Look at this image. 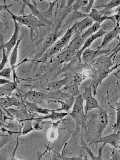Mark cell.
<instances>
[{
    "label": "cell",
    "mask_w": 120,
    "mask_h": 160,
    "mask_svg": "<svg viewBox=\"0 0 120 160\" xmlns=\"http://www.w3.org/2000/svg\"><path fill=\"white\" fill-rule=\"evenodd\" d=\"M11 7L9 5H5L3 6L2 9L8 11L10 14L12 18L14 19L20 25L27 26L31 30L42 27H47L45 24L32 14L28 15L23 14L19 16L14 14L9 9Z\"/></svg>",
    "instance_id": "cell-1"
},
{
    "label": "cell",
    "mask_w": 120,
    "mask_h": 160,
    "mask_svg": "<svg viewBox=\"0 0 120 160\" xmlns=\"http://www.w3.org/2000/svg\"><path fill=\"white\" fill-rule=\"evenodd\" d=\"M84 100L81 94L75 97V102L72 111L68 113L74 120L77 129L80 126L85 127L87 117L84 111Z\"/></svg>",
    "instance_id": "cell-2"
},
{
    "label": "cell",
    "mask_w": 120,
    "mask_h": 160,
    "mask_svg": "<svg viewBox=\"0 0 120 160\" xmlns=\"http://www.w3.org/2000/svg\"><path fill=\"white\" fill-rule=\"evenodd\" d=\"M92 82L89 85L85 88L84 91L81 94L82 97L85 101L84 106L85 113H87L90 111L95 108L100 109L102 108L100 106L97 100L93 96Z\"/></svg>",
    "instance_id": "cell-3"
},
{
    "label": "cell",
    "mask_w": 120,
    "mask_h": 160,
    "mask_svg": "<svg viewBox=\"0 0 120 160\" xmlns=\"http://www.w3.org/2000/svg\"><path fill=\"white\" fill-rule=\"evenodd\" d=\"M108 31L105 30V28L104 26L101 28L95 33L87 38L85 40L82 48L79 51H77L74 58H77L79 63H81V56L83 52L87 48H89L94 41L98 38L103 36Z\"/></svg>",
    "instance_id": "cell-4"
},
{
    "label": "cell",
    "mask_w": 120,
    "mask_h": 160,
    "mask_svg": "<svg viewBox=\"0 0 120 160\" xmlns=\"http://www.w3.org/2000/svg\"><path fill=\"white\" fill-rule=\"evenodd\" d=\"M102 142L105 146L109 144L114 148H120V131L113 132L102 137L99 140L94 143Z\"/></svg>",
    "instance_id": "cell-5"
},
{
    "label": "cell",
    "mask_w": 120,
    "mask_h": 160,
    "mask_svg": "<svg viewBox=\"0 0 120 160\" xmlns=\"http://www.w3.org/2000/svg\"><path fill=\"white\" fill-rule=\"evenodd\" d=\"M14 23V30L13 34L10 39L7 42L2 45L6 49L7 55L8 56L12 49L14 48L17 43L19 36L20 26V24L14 19L12 18Z\"/></svg>",
    "instance_id": "cell-6"
},
{
    "label": "cell",
    "mask_w": 120,
    "mask_h": 160,
    "mask_svg": "<svg viewBox=\"0 0 120 160\" xmlns=\"http://www.w3.org/2000/svg\"><path fill=\"white\" fill-rule=\"evenodd\" d=\"M109 51L108 50H97L92 49L88 48L86 49L82 52L81 56V60L85 63H88L96 58L103 54L108 53Z\"/></svg>",
    "instance_id": "cell-7"
},
{
    "label": "cell",
    "mask_w": 120,
    "mask_h": 160,
    "mask_svg": "<svg viewBox=\"0 0 120 160\" xmlns=\"http://www.w3.org/2000/svg\"><path fill=\"white\" fill-rule=\"evenodd\" d=\"M119 34H120V24L119 23H117L113 30L108 31L104 35L102 43L96 49L99 50L104 48L113 39L117 38Z\"/></svg>",
    "instance_id": "cell-8"
},
{
    "label": "cell",
    "mask_w": 120,
    "mask_h": 160,
    "mask_svg": "<svg viewBox=\"0 0 120 160\" xmlns=\"http://www.w3.org/2000/svg\"><path fill=\"white\" fill-rule=\"evenodd\" d=\"M86 17H88L92 19L95 22L101 23L106 20L112 21L115 25L117 22L115 18V15L110 16H108L103 15L95 8L92 9L90 13L87 14H85Z\"/></svg>",
    "instance_id": "cell-9"
},
{
    "label": "cell",
    "mask_w": 120,
    "mask_h": 160,
    "mask_svg": "<svg viewBox=\"0 0 120 160\" xmlns=\"http://www.w3.org/2000/svg\"><path fill=\"white\" fill-rule=\"evenodd\" d=\"M68 113L69 112L56 111L54 109L52 110L51 113L49 114L38 118H31V119L32 120L37 122H40L45 119H51L53 121H59L62 120Z\"/></svg>",
    "instance_id": "cell-10"
},
{
    "label": "cell",
    "mask_w": 120,
    "mask_h": 160,
    "mask_svg": "<svg viewBox=\"0 0 120 160\" xmlns=\"http://www.w3.org/2000/svg\"><path fill=\"white\" fill-rule=\"evenodd\" d=\"M98 124V131L99 134H102L108 123V116L107 111L102 108L99 109Z\"/></svg>",
    "instance_id": "cell-11"
},
{
    "label": "cell",
    "mask_w": 120,
    "mask_h": 160,
    "mask_svg": "<svg viewBox=\"0 0 120 160\" xmlns=\"http://www.w3.org/2000/svg\"><path fill=\"white\" fill-rule=\"evenodd\" d=\"M47 96L44 93L35 91H30L23 95V97L28 101L34 103L43 101Z\"/></svg>",
    "instance_id": "cell-12"
},
{
    "label": "cell",
    "mask_w": 120,
    "mask_h": 160,
    "mask_svg": "<svg viewBox=\"0 0 120 160\" xmlns=\"http://www.w3.org/2000/svg\"><path fill=\"white\" fill-rule=\"evenodd\" d=\"M70 80V77L67 76L61 80L50 82L46 87L45 90L48 92L59 91L63 86L68 83Z\"/></svg>",
    "instance_id": "cell-13"
},
{
    "label": "cell",
    "mask_w": 120,
    "mask_h": 160,
    "mask_svg": "<svg viewBox=\"0 0 120 160\" xmlns=\"http://www.w3.org/2000/svg\"><path fill=\"white\" fill-rule=\"evenodd\" d=\"M75 97L71 95L68 96L63 100H58V102L61 104L60 108L54 109L55 111L57 112H61L64 111L66 112H69L70 109L73 105Z\"/></svg>",
    "instance_id": "cell-14"
},
{
    "label": "cell",
    "mask_w": 120,
    "mask_h": 160,
    "mask_svg": "<svg viewBox=\"0 0 120 160\" xmlns=\"http://www.w3.org/2000/svg\"><path fill=\"white\" fill-rule=\"evenodd\" d=\"M18 85L17 82L15 78L13 81L11 83L1 86L0 87V97L11 96L12 92L17 89Z\"/></svg>",
    "instance_id": "cell-15"
},
{
    "label": "cell",
    "mask_w": 120,
    "mask_h": 160,
    "mask_svg": "<svg viewBox=\"0 0 120 160\" xmlns=\"http://www.w3.org/2000/svg\"><path fill=\"white\" fill-rule=\"evenodd\" d=\"M120 5V0H112L108 3L94 7H103L104 8L100 11V13L103 15L108 16V15L112 14V10L113 8L118 7Z\"/></svg>",
    "instance_id": "cell-16"
},
{
    "label": "cell",
    "mask_w": 120,
    "mask_h": 160,
    "mask_svg": "<svg viewBox=\"0 0 120 160\" xmlns=\"http://www.w3.org/2000/svg\"><path fill=\"white\" fill-rule=\"evenodd\" d=\"M0 103L3 107L7 108L12 106L19 107L22 103L15 97L6 96L0 97Z\"/></svg>",
    "instance_id": "cell-17"
},
{
    "label": "cell",
    "mask_w": 120,
    "mask_h": 160,
    "mask_svg": "<svg viewBox=\"0 0 120 160\" xmlns=\"http://www.w3.org/2000/svg\"><path fill=\"white\" fill-rule=\"evenodd\" d=\"M24 3L27 5L31 9L32 14L37 18L39 20L45 24H51L50 22L46 19L42 15V13L37 8L35 5L32 4L29 1H23Z\"/></svg>",
    "instance_id": "cell-18"
},
{
    "label": "cell",
    "mask_w": 120,
    "mask_h": 160,
    "mask_svg": "<svg viewBox=\"0 0 120 160\" xmlns=\"http://www.w3.org/2000/svg\"><path fill=\"white\" fill-rule=\"evenodd\" d=\"M94 21L90 18L86 17L81 21L76 22V32L80 34L83 31L88 28L93 24Z\"/></svg>",
    "instance_id": "cell-19"
},
{
    "label": "cell",
    "mask_w": 120,
    "mask_h": 160,
    "mask_svg": "<svg viewBox=\"0 0 120 160\" xmlns=\"http://www.w3.org/2000/svg\"><path fill=\"white\" fill-rule=\"evenodd\" d=\"M77 52L75 50L68 48L60 54L59 57L60 62L62 63L68 62L74 58Z\"/></svg>",
    "instance_id": "cell-20"
},
{
    "label": "cell",
    "mask_w": 120,
    "mask_h": 160,
    "mask_svg": "<svg viewBox=\"0 0 120 160\" xmlns=\"http://www.w3.org/2000/svg\"><path fill=\"white\" fill-rule=\"evenodd\" d=\"M76 22L69 28L62 38L59 40L60 43L63 48L69 42L74 33L76 32Z\"/></svg>",
    "instance_id": "cell-21"
},
{
    "label": "cell",
    "mask_w": 120,
    "mask_h": 160,
    "mask_svg": "<svg viewBox=\"0 0 120 160\" xmlns=\"http://www.w3.org/2000/svg\"><path fill=\"white\" fill-rule=\"evenodd\" d=\"M26 104L29 109L32 111L45 115L50 114L52 110L48 108H43L38 106L36 103L27 100Z\"/></svg>",
    "instance_id": "cell-22"
},
{
    "label": "cell",
    "mask_w": 120,
    "mask_h": 160,
    "mask_svg": "<svg viewBox=\"0 0 120 160\" xmlns=\"http://www.w3.org/2000/svg\"><path fill=\"white\" fill-rule=\"evenodd\" d=\"M81 142L82 147L88 152L92 160H102V153L103 148L105 146L104 145L102 144V146L99 148L98 150V156H96L93 154L82 138L81 139Z\"/></svg>",
    "instance_id": "cell-23"
},
{
    "label": "cell",
    "mask_w": 120,
    "mask_h": 160,
    "mask_svg": "<svg viewBox=\"0 0 120 160\" xmlns=\"http://www.w3.org/2000/svg\"><path fill=\"white\" fill-rule=\"evenodd\" d=\"M102 26L100 23L96 22L93 23L81 35L82 38L86 40L87 38L97 32Z\"/></svg>",
    "instance_id": "cell-24"
},
{
    "label": "cell",
    "mask_w": 120,
    "mask_h": 160,
    "mask_svg": "<svg viewBox=\"0 0 120 160\" xmlns=\"http://www.w3.org/2000/svg\"><path fill=\"white\" fill-rule=\"evenodd\" d=\"M22 38V37H21V38L18 39L17 43L14 47L10 55V66L12 69V71L15 70V64L17 60L18 47Z\"/></svg>",
    "instance_id": "cell-25"
},
{
    "label": "cell",
    "mask_w": 120,
    "mask_h": 160,
    "mask_svg": "<svg viewBox=\"0 0 120 160\" xmlns=\"http://www.w3.org/2000/svg\"><path fill=\"white\" fill-rule=\"evenodd\" d=\"M85 40L82 38L81 35L78 34L71 42L69 48L75 49L78 51L82 48V46L83 45Z\"/></svg>",
    "instance_id": "cell-26"
},
{
    "label": "cell",
    "mask_w": 120,
    "mask_h": 160,
    "mask_svg": "<svg viewBox=\"0 0 120 160\" xmlns=\"http://www.w3.org/2000/svg\"><path fill=\"white\" fill-rule=\"evenodd\" d=\"M116 122L112 125L114 132L120 131V98L118 101L116 103Z\"/></svg>",
    "instance_id": "cell-27"
},
{
    "label": "cell",
    "mask_w": 120,
    "mask_h": 160,
    "mask_svg": "<svg viewBox=\"0 0 120 160\" xmlns=\"http://www.w3.org/2000/svg\"><path fill=\"white\" fill-rule=\"evenodd\" d=\"M33 120L31 118L26 119L22 120L21 121H24V125L21 134L25 135L30 132L34 130L33 127L32 126V122Z\"/></svg>",
    "instance_id": "cell-28"
},
{
    "label": "cell",
    "mask_w": 120,
    "mask_h": 160,
    "mask_svg": "<svg viewBox=\"0 0 120 160\" xmlns=\"http://www.w3.org/2000/svg\"><path fill=\"white\" fill-rule=\"evenodd\" d=\"M53 123L51 128L47 132V137L48 139L50 141H52L55 140L57 137L56 128L58 124V121Z\"/></svg>",
    "instance_id": "cell-29"
},
{
    "label": "cell",
    "mask_w": 120,
    "mask_h": 160,
    "mask_svg": "<svg viewBox=\"0 0 120 160\" xmlns=\"http://www.w3.org/2000/svg\"><path fill=\"white\" fill-rule=\"evenodd\" d=\"M63 48L62 46L60 40L57 41L49 50L48 56L49 57L59 52Z\"/></svg>",
    "instance_id": "cell-30"
},
{
    "label": "cell",
    "mask_w": 120,
    "mask_h": 160,
    "mask_svg": "<svg viewBox=\"0 0 120 160\" xmlns=\"http://www.w3.org/2000/svg\"><path fill=\"white\" fill-rule=\"evenodd\" d=\"M89 0H75L72 6V10L77 11L86 5L88 3Z\"/></svg>",
    "instance_id": "cell-31"
},
{
    "label": "cell",
    "mask_w": 120,
    "mask_h": 160,
    "mask_svg": "<svg viewBox=\"0 0 120 160\" xmlns=\"http://www.w3.org/2000/svg\"><path fill=\"white\" fill-rule=\"evenodd\" d=\"M2 45V61L0 64V71L3 69L4 68L6 64L8 61V56L7 55L5 49Z\"/></svg>",
    "instance_id": "cell-32"
},
{
    "label": "cell",
    "mask_w": 120,
    "mask_h": 160,
    "mask_svg": "<svg viewBox=\"0 0 120 160\" xmlns=\"http://www.w3.org/2000/svg\"><path fill=\"white\" fill-rule=\"evenodd\" d=\"M12 70V69L11 67L8 68H4L0 71V75L1 77H4L9 79L11 78V73Z\"/></svg>",
    "instance_id": "cell-33"
},
{
    "label": "cell",
    "mask_w": 120,
    "mask_h": 160,
    "mask_svg": "<svg viewBox=\"0 0 120 160\" xmlns=\"http://www.w3.org/2000/svg\"><path fill=\"white\" fill-rule=\"evenodd\" d=\"M95 1V0H89L87 4L80 9L81 11L82 12L86 13V14H85L89 13L92 9V8L93 7Z\"/></svg>",
    "instance_id": "cell-34"
},
{
    "label": "cell",
    "mask_w": 120,
    "mask_h": 160,
    "mask_svg": "<svg viewBox=\"0 0 120 160\" xmlns=\"http://www.w3.org/2000/svg\"><path fill=\"white\" fill-rule=\"evenodd\" d=\"M110 160H120V152L118 149L113 148L111 154Z\"/></svg>",
    "instance_id": "cell-35"
},
{
    "label": "cell",
    "mask_w": 120,
    "mask_h": 160,
    "mask_svg": "<svg viewBox=\"0 0 120 160\" xmlns=\"http://www.w3.org/2000/svg\"><path fill=\"white\" fill-rule=\"evenodd\" d=\"M112 13H116V15H115V18L117 22V23H119L120 22V6H118L116 9L112 10Z\"/></svg>",
    "instance_id": "cell-36"
},
{
    "label": "cell",
    "mask_w": 120,
    "mask_h": 160,
    "mask_svg": "<svg viewBox=\"0 0 120 160\" xmlns=\"http://www.w3.org/2000/svg\"><path fill=\"white\" fill-rule=\"evenodd\" d=\"M59 158L62 160H84L81 156L71 157H66L59 154Z\"/></svg>",
    "instance_id": "cell-37"
},
{
    "label": "cell",
    "mask_w": 120,
    "mask_h": 160,
    "mask_svg": "<svg viewBox=\"0 0 120 160\" xmlns=\"http://www.w3.org/2000/svg\"><path fill=\"white\" fill-rule=\"evenodd\" d=\"M11 82L8 79L1 78L0 79V84L2 85L9 83Z\"/></svg>",
    "instance_id": "cell-38"
},
{
    "label": "cell",
    "mask_w": 120,
    "mask_h": 160,
    "mask_svg": "<svg viewBox=\"0 0 120 160\" xmlns=\"http://www.w3.org/2000/svg\"><path fill=\"white\" fill-rule=\"evenodd\" d=\"M117 39L118 40V43L116 46L115 48L112 50L110 52H114L115 50H116L118 48H120V37H119V36L117 38Z\"/></svg>",
    "instance_id": "cell-39"
},
{
    "label": "cell",
    "mask_w": 120,
    "mask_h": 160,
    "mask_svg": "<svg viewBox=\"0 0 120 160\" xmlns=\"http://www.w3.org/2000/svg\"><path fill=\"white\" fill-rule=\"evenodd\" d=\"M16 151V149H15L14 151V152H13L12 156L9 158L7 160H18L15 157V151Z\"/></svg>",
    "instance_id": "cell-40"
},
{
    "label": "cell",
    "mask_w": 120,
    "mask_h": 160,
    "mask_svg": "<svg viewBox=\"0 0 120 160\" xmlns=\"http://www.w3.org/2000/svg\"><path fill=\"white\" fill-rule=\"evenodd\" d=\"M48 148H47L45 151L42 154H40L38 158V160H41L42 156L44 154L46 153V152L47 150H48Z\"/></svg>",
    "instance_id": "cell-41"
},
{
    "label": "cell",
    "mask_w": 120,
    "mask_h": 160,
    "mask_svg": "<svg viewBox=\"0 0 120 160\" xmlns=\"http://www.w3.org/2000/svg\"><path fill=\"white\" fill-rule=\"evenodd\" d=\"M116 76L117 78L118 79V81L120 83V77H119V76L118 75V74H116L115 75Z\"/></svg>",
    "instance_id": "cell-42"
},
{
    "label": "cell",
    "mask_w": 120,
    "mask_h": 160,
    "mask_svg": "<svg viewBox=\"0 0 120 160\" xmlns=\"http://www.w3.org/2000/svg\"><path fill=\"white\" fill-rule=\"evenodd\" d=\"M120 72V69H118L117 71L114 73L115 75L118 74V73Z\"/></svg>",
    "instance_id": "cell-43"
},
{
    "label": "cell",
    "mask_w": 120,
    "mask_h": 160,
    "mask_svg": "<svg viewBox=\"0 0 120 160\" xmlns=\"http://www.w3.org/2000/svg\"><path fill=\"white\" fill-rule=\"evenodd\" d=\"M117 66H118V67L119 66H120V63L118 64H117Z\"/></svg>",
    "instance_id": "cell-44"
},
{
    "label": "cell",
    "mask_w": 120,
    "mask_h": 160,
    "mask_svg": "<svg viewBox=\"0 0 120 160\" xmlns=\"http://www.w3.org/2000/svg\"><path fill=\"white\" fill-rule=\"evenodd\" d=\"M5 3H4V4H5ZM11 5H12V4H11ZM2 6V5H1L0 6V10H1V11L2 10L1 9V6Z\"/></svg>",
    "instance_id": "cell-45"
},
{
    "label": "cell",
    "mask_w": 120,
    "mask_h": 160,
    "mask_svg": "<svg viewBox=\"0 0 120 160\" xmlns=\"http://www.w3.org/2000/svg\"><path fill=\"white\" fill-rule=\"evenodd\" d=\"M54 160H59V159H55Z\"/></svg>",
    "instance_id": "cell-46"
},
{
    "label": "cell",
    "mask_w": 120,
    "mask_h": 160,
    "mask_svg": "<svg viewBox=\"0 0 120 160\" xmlns=\"http://www.w3.org/2000/svg\"><path fill=\"white\" fill-rule=\"evenodd\" d=\"M118 149V150H119V152H120V148H119V149Z\"/></svg>",
    "instance_id": "cell-47"
},
{
    "label": "cell",
    "mask_w": 120,
    "mask_h": 160,
    "mask_svg": "<svg viewBox=\"0 0 120 160\" xmlns=\"http://www.w3.org/2000/svg\"><path fill=\"white\" fill-rule=\"evenodd\" d=\"M119 24H120V22H119Z\"/></svg>",
    "instance_id": "cell-48"
}]
</instances>
